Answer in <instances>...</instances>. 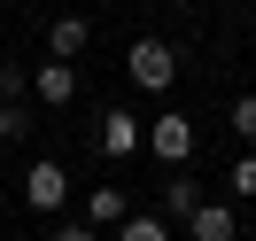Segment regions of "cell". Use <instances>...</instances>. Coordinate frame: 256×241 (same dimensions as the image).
Segmentation results:
<instances>
[{
    "label": "cell",
    "mask_w": 256,
    "mask_h": 241,
    "mask_svg": "<svg viewBox=\"0 0 256 241\" xmlns=\"http://www.w3.org/2000/svg\"><path fill=\"white\" fill-rule=\"evenodd\" d=\"M233 194H256V148H248V156L233 163Z\"/></svg>",
    "instance_id": "obj_14"
},
{
    "label": "cell",
    "mask_w": 256,
    "mask_h": 241,
    "mask_svg": "<svg viewBox=\"0 0 256 241\" xmlns=\"http://www.w3.org/2000/svg\"><path fill=\"white\" fill-rule=\"evenodd\" d=\"M116 241H171V218H163V210H132V218L116 225Z\"/></svg>",
    "instance_id": "obj_10"
},
{
    "label": "cell",
    "mask_w": 256,
    "mask_h": 241,
    "mask_svg": "<svg viewBox=\"0 0 256 241\" xmlns=\"http://www.w3.org/2000/svg\"><path fill=\"white\" fill-rule=\"evenodd\" d=\"M225 132H233V140H248V148H256V94H240L233 109H225Z\"/></svg>",
    "instance_id": "obj_11"
},
{
    "label": "cell",
    "mask_w": 256,
    "mask_h": 241,
    "mask_svg": "<svg viewBox=\"0 0 256 241\" xmlns=\"http://www.w3.org/2000/svg\"><path fill=\"white\" fill-rule=\"evenodd\" d=\"M124 218H132L124 187H86V225H101V233H116Z\"/></svg>",
    "instance_id": "obj_6"
},
{
    "label": "cell",
    "mask_w": 256,
    "mask_h": 241,
    "mask_svg": "<svg viewBox=\"0 0 256 241\" xmlns=\"http://www.w3.org/2000/svg\"><path fill=\"white\" fill-rule=\"evenodd\" d=\"M24 86H32V78H24V70H16V63L0 70V101H24Z\"/></svg>",
    "instance_id": "obj_15"
},
{
    "label": "cell",
    "mask_w": 256,
    "mask_h": 241,
    "mask_svg": "<svg viewBox=\"0 0 256 241\" xmlns=\"http://www.w3.org/2000/svg\"><path fill=\"white\" fill-rule=\"evenodd\" d=\"M124 78L140 86V94H171L178 86V47L171 39H132L124 47Z\"/></svg>",
    "instance_id": "obj_1"
},
{
    "label": "cell",
    "mask_w": 256,
    "mask_h": 241,
    "mask_svg": "<svg viewBox=\"0 0 256 241\" xmlns=\"http://www.w3.org/2000/svg\"><path fill=\"white\" fill-rule=\"evenodd\" d=\"M194 210H202V187H194L186 171H171L163 179V218H194Z\"/></svg>",
    "instance_id": "obj_9"
},
{
    "label": "cell",
    "mask_w": 256,
    "mask_h": 241,
    "mask_svg": "<svg viewBox=\"0 0 256 241\" xmlns=\"http://www.w3.org/2000/svg\"><path fill=\"white\" fill-rule=\"evenodd\" d=\"M54 241H101V225H86V218H62V225H54Z\"/></svg>",
    "instance_id": "obj_13"
},
{
    "label": "cell",
    "mask_w": 256,
    "mask_h": 241,
    "mask_svg": "<svg viewBox=\"0 0 256 241\" xmlns=\"http://www.w3.org/2000/svg\"><path fill=\"white\" fill-rule=\"evenodd\" d=\"M148 156H156L163 171H186V156H194V117L186 109H163L156 125H148Z\"/></svg>",
    "instance_id": "obj_2"
},
{
    "label": "cell",
    "mask_w": 256,
    "mask_h": 241,
    "mask_svg": "<svg viewBox=\"0 0 256 241\" xmlns=\"http://www.w3.org/2000/svg\"><path fill=\"white\" fill-rule=\"evenodd\" d=\"M70 194H78V187H70V171H62L54 156H39L32 171H24V202L47 210V218H54V210H70Z\"/></svg>",
    "instance_id": "obj_3"
},
{
    "label": "cell",
    "mask_w": 256,
    "mask_h": 241,
    "mask_svg": "<svg viewBox=\"0 0 256 241\" xmlns=\"http://www.w3.org/2000/svg\"><path fill=\"white\" fill-rule=\"evenodd\" d=\"M186 233H194V241H233V233H240V218H233L225 202H202V210L186 218Z\"/></svg>",
    "instance_id": "obj_8"
},
{
    "label": "cell",
    "mask_w": 256,
    "mask_h": 241,
    "mask_svg": "<svg viewBox=\"0 0 256 241\" xmlns=\"http://www.w3.org/2000/svg\"><path fill=\"white\" fill-rule=\"evenodd\" d=\"M32 132V117H24V101H0V140H24Z\"/></svg>",
    "instance_id": "obj_12"
},
{
    "label": "cell",
    "mask_w": 256,
    "mask_h": 241,
    "mask_svg": "<svg viewBox=\"0 0 256 241\" xmlns=\"http://www.w3.org/2000/svg\"><path fill=\"white\" fill-rule=\"evenodd\" d=\"M94 140H101V156H109V163H124V156H140V148H148V125H140L132 109H101V132H94Z\"/></svg>",
    "instance_id": "obj_4"
},
{
    "label": "cell",
    "mask_w": 256,
    "mask_h": 241,
    "mask_svg": "<svg viewBox=\"0 0 256 241\" xmlns=\"http://www.w3.org/2000/svg\"><path fill=\"white\" fill-rule=\"evenodd\" d=\"M32 94L47 101V109H70V101H78V63H62V55H47V63L32 70Z\"/></svg>",
    "instance_id": "obj_5"
},
{
    "label": "cell",
    "mask_w": 256,
    "mask_h": 241,
    "mask_svg": "<svg viewBox=\"0 0 256 241\" xmlns=\"http://www.w3.org/2000/svg\"><path fill=\"white\" fill-rule=\"evenodd\" d=\"M86 47H94V24H86V16H54V24H47V55H62V63H78Z\"/></svg>",
    "instance_id": "obj_7"
}]
</instances>
